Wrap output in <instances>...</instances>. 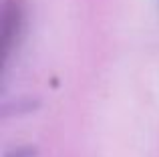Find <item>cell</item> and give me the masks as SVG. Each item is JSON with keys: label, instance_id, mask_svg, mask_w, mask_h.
<instances>
[{"label": "cell", "instance_id": "obj_1", "mask_svg": "<svg viewBox=\"0 0 159 157\" xmlns=\"http://www.w3.org/2000/svg\"><path fill=\"white\" fill-rule=\"evenodd\" d=\"M8 157H34V151L30 147H20V149H14Z\"/></svg>", "mask_w": 159, "mask_h": 157}]
</instances>
